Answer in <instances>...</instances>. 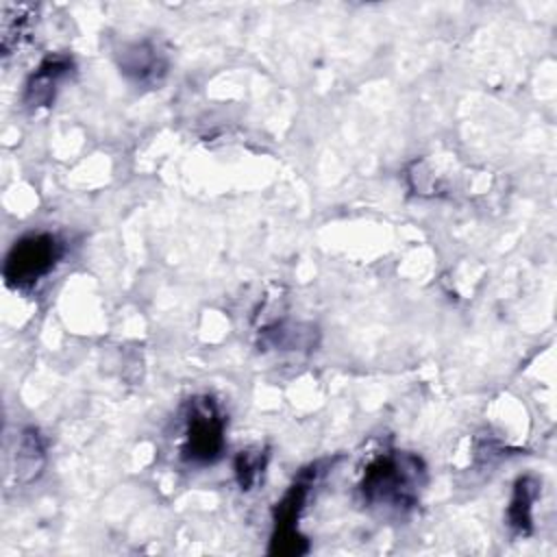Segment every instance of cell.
Returning <instances> with one entry per match:
<instances>
[{
  "instance_id": "obj_4",
  "label": "cell",
  "mask_w": 557,
  "mask_h": 557,
  "mask_svg": "<svg viewBox=\"0 0 557 557\" xmlns=\"http://www.w3.org/2000/svg\"><path fill=\"white\" fill-rule=\"evenodd\" d=\"M320 476V463L305 468L283 498L274 507V531L270 553L276 555H300L307 550V537L298 531V520L305 509L307 496Z\"/></svg>"
},
{
  "instance_id": "obj_2",
  "label": "cell",
  "mask_w": 557,
  "mask_h": 557,
  "mask_svg": "<svg viewBox=\"0 0 557 557\" xmlns=\"http://www.w3.org/2000/svg\"><path fill=\"white\" fill-rule=\"evenodd\" d=\"M226 418L209 394L191 396L183 407L181 457L191 466L215 463L226 446Z\"/></svg>"
},
{
  "instance_id": "obj_7",
  "label": "cell",
  "mask_w": 557,
  "mask_h": 557,
  "mask_svg": "<svg viewBox=\"0 0 557 557\" xmlns=\"http://www.w3.org/2000/svg\"><path fill=\"white\" fill-rule=\"evenodd\" d=\"M46 468V442L35 426H26L20 433L13 472L17 483H33Z\"/></svg>"
},
{
  "instance_id": "obj_5",
  "label": "cell",
  "mask_w": 557,
  "mask_h": 557,
  "mask_svg": "<svg viewBox=\"0 0 557 557\" xmlns=\"http://www.w3.org/2000/svg\"><path fill=\"white\" fill-rule=\"evenodd\" d=\"M115 63L120 72L137 87L154 89L163 83L170 70L168 54L152 39L126 41L115 50Z\"/></svg>"
},
{
  "instance_id": "obj_8",
  "label": "cell",
  "mask_w": 557,
  "mask_h": 557,
  "mask_svg": "<svg viewBox=\"0 0 557 557\" xmlns=\"http://www.w3.org/2000/svg\"><path fill=\"white\" fill-rule=\"evenodd\" d=\"M37 17V7L33 4H2L0 7V41L2 54H11L22 48L33 33V20Z\"/></svg>"
},
{
  "instance_id": "obj_9",
  "label": "cell",
  "mask_w": 557,
  "mask_h": 557,
  "mask_svg": "<svg viewBox=\"0 0 557 557\" xmlns=\"http://www.w3.org/2000/svg\"><path fill=\"white\" fill-rule=\"evenodd\" d=\"M540 494V483L524 474L513 483V494L507 507V524L516 535H529L533 531V505Z\"/></svg>"
},
{
  "instance_id": "obj_6",
  "label": "cell",
  "mask_w": 557,
  "mask_h": 557,
  "mask_svg": "<svg viewBox=\"0 0 557 557\" xmlns=\"http://www.w3.org/2000/svg\"><path fill=\"white\" fill-rule=\"evenodd\" d=\"M72 72H74V61L70 54H63V52L46 54L35 67V72H30V76L26 78L24 96H22L24 104L28 109L50 107L54 102L59 85L65 78H70Z\"/></svg>"
},
{
  "instance_id": "obj_1",
  "label": "cell",
  "mask_w": 557,
  "mask_h": 557,
  "mask_svg": "<svg viewBox=\"0 0 557 557\" xmlns=\"http://www.w3.org/2000/svg\"><path fill=\"white\" fill-rule=\"evenodd\" d=\"M424 485V461L416 453L389 448L366 463L357 483V494L370 509L387 516H403L420 503Z\"/></svg>"
},
{
  "instance_id": "obj_3",
  "label": "cell",
  "mask_w": 557,
  "mask_h": 557,
  "mask_svg": "<svg viewBox=\"0 0 557 557\" xmlns=\"http://www.w3.org/2000/svg\"><path fill=\"white\" fill-rule=\"evenodd\" d=\"M65 255L59 235L39 231L20 237L7 252L2 276L11 289H30L44 281Z\"/></svg>"
},
{
  "instance_id": "obj_10",
  "label": "cell",
  "mask_w": 557,
  "mask_h": 557,
  "mask_svg": "<svg viewBox=\"0 0 557 557\" xmlns=\"http://www.w3.org/2000/svg\"><path fill=\"white\" fill-rule=\"evenodd\" d=\"M265 463H268V450L265 448L239 450L237 457H235V466H233L239 490H244V492L252 490L261 481V476L265 472Z\"/></svg>"
}]
</instances>
